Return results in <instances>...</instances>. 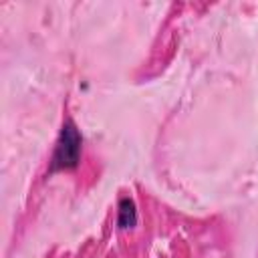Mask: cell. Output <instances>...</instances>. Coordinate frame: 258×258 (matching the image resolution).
<instances>
[{
  "instance_id": "cell-1",
  "label": "cell",
  "mask_w": 258,
  "mask_h": 258,
  "mask_svg": "<svg viewBox=\"0 0 258 258\" xmlns=\"http://www.w3.org/2000/svg\"><path fill=\"white\" fill-rule=\"evenodd\" d=\"M81 149H83V137L77 129V125L69 119L64 121L56 145H54V153L50 157V173L54 171H69L75 169L81 161Z\"/></svg>"
},
{
  "instance_id": "cell-2",
  "label": "cell",
  "mask_w": 258,
  "mask_h": 258,
  "mask_svg": "<svg viewBox=\"0 0 258 258\" xmlns=\"http://www.w3.org/2000/svg\"><path fill=\"white\" fill-rule=\"evenodd\" d=\"M137 224V208L131 198H121L117 204V226L119 230L135 228Z\"/></svg>"
}]
</instances>
